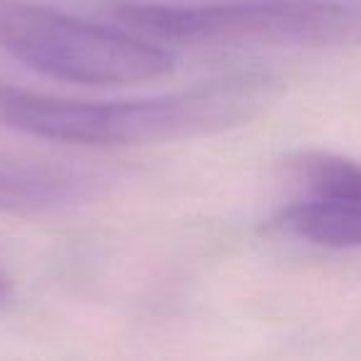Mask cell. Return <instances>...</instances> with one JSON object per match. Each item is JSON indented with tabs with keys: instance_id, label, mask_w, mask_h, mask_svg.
<instances>
[{
	"instance_id": "1",
	"label": "cell",
	"mask_w": 361,
	"mask_h": 361,
	"mask_svg": "<svg viewBox=\"0 0 361 361\" xmlns=\"http://www.w3.org/2000/svg\"><path fill=\"white\" fill-rule=\"evenodd\" d=\"M272 82L243 72L191 90L124 102H85L0 90V121L37 136L80 146H141L206 136L250 119Z\"/></svg>"
},
{
	"instance_id": "2",
	"label": "cell",
	"mask_w": 361,
	"mask_h": 361,
	"mask_svg": "<svg viewBox=\"0 0 361 361\" xmlns=\"http://www.w3.org/2000/svg\"><path fill=\"white\" fill-rule=\"evenodd\" d=\"M104 11L126 30L171 45H361V3L349 0H231L188 6L159 0H109Z\"/></svg>"
},
{
	"instance_id": "3",
	"label": "cell",
	"mask_w": 361,
	"mask_h": 361,
	"mask_svg": "<svg viewBox=\"0 0 361 361\" xmlns=\"http://www.w3.org/2000/svg\"><path fill=\"white\" fill-rule=\"evenodd\" d=\"M0 50L47 77L90 87L139 85L173 70L156 40L25 0H0Z\"/></svg>"
},
{
	"instance_id": "4",
	"label": "cell",
	"mask_w": 361,
	"mask_h": 361,
	"mask_svg": "<svg viewBox=\"0 0 361 361\" xmlns=\"http://www.w3.org/2000/svg\"><path fill=\"white\" fill-rule=\"evenodd\" d=\"M272 228L319 247L361 250V203L300 196L275 213Z\"/></svg>"
},
{
	"instance_id": "5",
	"label": "cell",
	"mask_w": 361,
	"mask_h": 361,
	"mask_svg": "<svg viewBox=\"0 0 361 361\" xmlns=\"http://www.w3.org/2000/svg\"><path fill=\"white\" fill-rule=\"evenodd\" d=\"M94 196V180L50 169H0V213H47Z\"/></svg>"
},
{
	"instance_id": "6",
	"label": "cell",
	"mask_w": 361,
	"mask_h": 361,
	"mask_svg": "<svg viewBox=\"0 0 361 361\" xmlns=\"http://www.w3.org/2000/svg\"><path fill=\"white\" fill-rule=\"evenodd\" d=\"M302 196L344 198L361 203V164L331 151H300L287 161Z\"/></svg>"
},
{
	"instance_id": "7",
	"label": "cell",
	"mask_w": 361,
	"mask_h": 361,
	"mask_svg": "<svg viewBox=\"0 0 361 361\" xmlns=\"http://www.w3.org/2000/svg\"><path fill=\"white\" fill-rule=\"evenodd\" d=\"M8 297H11V282L0 275V302H6Z\"/></svg>"
}]
</instances>
